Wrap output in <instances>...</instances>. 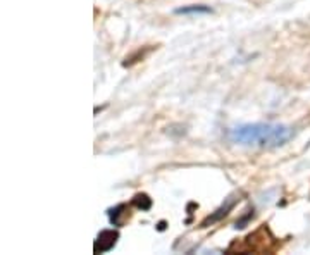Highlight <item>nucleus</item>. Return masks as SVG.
I'll return each mask as SVG.
<instances>
[{
	"mask_svg": "<svg viewBox=\"0 0 310 255\" xmlns=\"http://www.w3.org/2000/svg\"><path fill=\"white\" fill-rule=\"evenodd\" d=\"M292 136V128L274 122H250L228 131V140L231 144L252 148H276L284 145Z\"/></svg>",
	"mask_w": 310,
	"mask_h": 255,
	"instance_id": "1",
	"label": "nucleus"
},
{
	"mask_svg": "<svg viewBox=\"0 0 310 255\" xmlns=\"http://www.w3.org/2000/svg\"><path fill=\"white\" fill-rule=\"evenodd\" d=\"M119 240V231L118 230H104L98 233V236L95 240V245H93V252L95 254H106L110 252L116 246Z\"/></svg>",
	"mask_w": 310,
	"mask_h": 255,
	"instance_id": "2",
	"label": "nucleus"
},
{
	"mask_svg": "<svg viewBox=\"0 0 310 255\" xmlns=\"http://www.w3.org/2000/svg\"><path fill=\"white\" fill-rule=\"evenodd\" d=\"M238 204V195H231V196H228L226 198V202L222 204L219 208H216L214 212H212L208 218H205L204 221H202L200 224V228H208V226H212V224H216V222H219L220 219H224L226 218L228 214L234 208V206Z\"/></svg>",
	"mask_w": 310,
	"mask_h": 255,
	"instance_id": "3",
	"label": "nucleus"
},
{
	"mask_svg": "<svg viewBox=\"0 0 310 255\" xmlns=\"http://www.w3.org/2000/svg\"><path fill=\"white\" fill-rule=\"evenodd\" d=\"M128 206L126 204H119V206H116L114 208H108V219H110V224L112 226H122L124 219L128 218Z\"/></svg>",
	"mask_w": 310,
	"mask_h": 255,
	"instance_id": "4",
	"label": "nucleus"
},
{
	"mask_svg": "<svg viewBox=\"0 0 310 255\" xmlns=\"http://www.w3.org/2000/svg\"><path fill=\"white\" fill-rule=\"evenodd\" d=\"M214 10L210 9L208 6H204V4H193V6H183V7H178L174 9V14H212Z\"/></svg>",
	"mask_w": 310,
	"mask_h": 255,
	"instance_id": "5",
	"label": "nucleus"
},
{
	"mask_svg": "<svg viewBox=\"0 0 310 255\" xmlns=\"http://www.w3.org/2000/svg\"><path fill=\"white\" fill-rule=\"evenodd\" d=\"M131 204L136 208H140V210H150L154 206V200L150 198L146 193H136V195L133 196V202Z\"/></svg>",
	"mask_w": 310,
	"mask_h": 255,
	"instance_id": "6",
	"label": "nucleus"
}]
</instances>
